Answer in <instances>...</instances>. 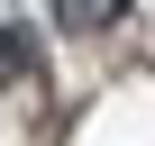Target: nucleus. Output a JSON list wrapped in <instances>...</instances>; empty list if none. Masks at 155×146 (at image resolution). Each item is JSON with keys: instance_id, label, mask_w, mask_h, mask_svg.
I'll return each mask as SVG.
<instances>
[{"instance_id": "obj_1", "label": "nucleus", "mask_w": 155, "mask_h": 146, "mask_svg": "<svg viewBox=\"0 0 155 146\" xmlns=\"http://www.w3.org/2000/svg\"><path fill=\"white\" fill-rule=\"evenodd\" d=\"M37 37L18 28V18H0V101H37Z\"/></svg>"}, {"instance_id": "obj_2", "label": "nucleus", "mask_w": 155, "mask_h": 146, "mask_svg": "<svg viewBox=\"0 0 155 146\" xmlns=\"http://www.w3.org/2000/svg\"><path fill=\"white\" fill-rule=\"evenodd\" d=\"M128 18H137V0H55V28L82 37V46H91V37H119Z\"/></svg>"}]
</instances>
